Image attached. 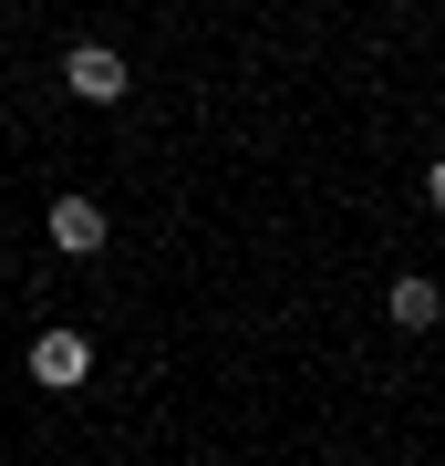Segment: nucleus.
Wrapping results in <instances>:
<instances>
[{"instance_id": "f03ea898", "label": "nucleus", "mask_w": 445, "mask_h": 466, "mask_svg": "<svg viewBox=\"0 0 445 466\" xmlns=\"http://www.w3.org/2000/svg\"><path fill=\"white\" fill-rule=\"evenodd\" d=\"M83 373H94V342H83L73 321H52V332H32V383H42V394H73Z\"/></svg>"}, {"instance_id": "7ed1b4c3", "label": "nucleus", "mask_w": 445, "mask_h": 466, "mask_svg": "<svg viewBox=\"0 0 445 466\" xmlns=\"http://www.w3.org/2000/svg\"><path fill=\"white\" fill-rule=\"evenodd\" d=\"M42 228H52V249H63V259H94L104 238H115V218H104V208L73 187V198H52V218H42Z\"/></svg>"}, {"instance_id": "f257e3e1", "label": "nucleus", "mask_w": 445, "mask_h": 466, "mask_svg": "<svg viewBox=\"0 0 445 466\" xmlns=\"http://www.w3.org/2000/svg\"><path fill=\"white\" fill-rule=\"evenodd\" d=\"M63 84H73V104H115V94L135 84V63H125L115 42H73V52H63Z\"/></svg>"}, {"instance_id": "20e7f679", "label": "nucleus", "mask_w": 445, "mask_h": 466, "mask_svg": "<svg viewBox=\"0 0 445 466\" xmlns=\"http://www.w3.org/2000/svg\"><path fill=\"white\" fill-rule=\"evenodd\" d=\"M435 311H445V290L425 280V269H404V280H394V290H383V321H394V332H425V321H435Z\"/></svg>"}, {"instance_id": "39448f33", "label": "nucleus", "mask_w": 445, "mask_h": 466, "mask_svg": "<svg viewBox=\"0 0 445 466\" xmlns=\"http://www.w3.org/2000/svg\"><path fill=\"white\" fill-rule=\"evenodd\" d=\"M425 198H435V208H445V156H435V167H425Z\"/></svg>"}]
</instances>
